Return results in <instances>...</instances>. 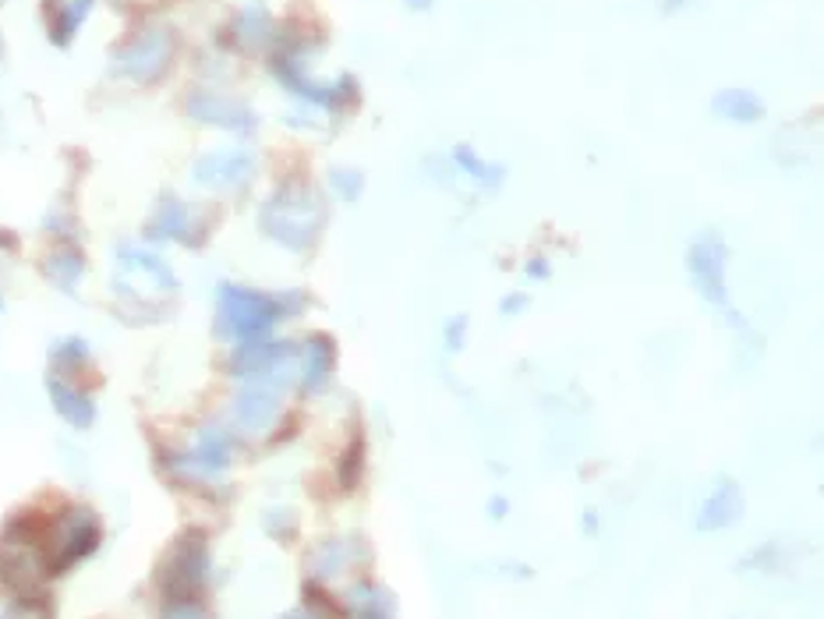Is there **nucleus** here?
Masks as SVG:
<instances>
[{
    "label": "nucleus",
    "instance_id": "obj_27",
    "mask_svg": "<svg viewBox=\"0 0 824 619\" xmlns=\"http://www.w3.org/2000/svg\"><path fill=\"white\" fill-rule=\"evenodd\" d=\"M442 337H447V351L456 354L464 347V337H467V315H453V319H447V329H442Z\"/></svg>",
    "mask_w": 824,
    "mask_h": 619
},
{
    "label": "nucleus",
    "instance_id": "obj_14",
    "mask_svg": "<svg viewBox=\"0 0 824 619\" xmlns=\"http://www.w3.org/2000/svg\"><path fill=\"white\" fill-rule=\"evenodd\" d=\"M188 110H192L195 121L205 124H216V128H227V132H251L256 128V117L248 114L245 106H237L230 100H219V97H192L188 100Z\"/></svg>",
    "mask_w": 824,
    "mask_h": 619
},
{
    "label": "nucleus",
    "instance_id": "obj_4",
    "mask_svg": "<svg viewBox=\"0 0 824 619\" xmlns=\"http://www.w3.org/2000/svg\"><path fill=\"white\" fill-rule=\"evenodd\" d=\"M687 269H690L697 294H701L708 305H715L729 323L743 326L733 301H729V291H725V241L719 234L704 230L701 237H697L687 251Z\"/></svg>",
    "mask_w": 824,
    "mask_h": 619
},
{
    "label": "nucleus",
    "instance_id": "obj_28",
    "mask_svg": "<svg viewBox=\"0 0 824 619\" xmlns=\"http://www.w3.org/2000/svg\"><path fill=\"white\" fill-rule=\"evenodd\" d=\"M503 315H517L520 308H528V297L524 294H510V297H503Z\"/></svg>",
    "mask_w": 824,
    "mask_h": 619
},
{
    "label": "nucleus",
    "instance_id": "obj_20",
    "mask_svg": "<svg viewBox=\"0 0 824 619\" xmlns=\"http://www.w3.org/2000/svg\"><path fill=\"white\" fill-rule=\"evenodd\" d=\"M82 273H86V259L78 256L75 248L54 251V256L46 259V277H50L54 288H60V291H75V283L82 280Z\"/></svg>",
    "mask_w": 824,
    "mask_h": 619
},
{
    "label": "nucleus",
    "instance_id": "obj_19",
    "mask_svg": "<svg viewBox=\"0 0 824 619\" xmlns=\"http://www.w3.org/2000/svg\"><path fill=\"white\" fill-rule=\"evenodd\" d=\"M332 361H337V351H332V340L329 337H308L305 344V369H301V375H305V393H319L323 383L329 379L332 372Z\"/></svg>",
    "mask_w": 824,
    "mask_h": 619
},
{
    "label": "nucleus",
    "instance_id": "obj_8",
    "mask_svg": "<svg viewBox=\"0 0 824 619\" xmlns=\"http://www.w3.org/2000/svg\"><path fill=\"white\" fill-rule=\"evenodd\" d=\"M230 457H234L230 432L219 425H210L199 432V442L192 450L173 460V468H178V474H184V479H216L219 471H227Z\"/></svg>",
    "mask_w": 824,
    "mask_h": 619
},
{
    "label": "nucleus",
    "instance_id": "obj_2",
    "mask_svg": "<svg viewBox=\"0 0 824 619\" xmlns=\"http://www.w3.org/2000/svg\"><path fill=\"white\" fill-rule=\"evenodd\" d=\"M326 224L323 202L308 184H283L280 192L262 205V230L273 237L276 245L291 251H305L315 245Z\"/></svg>",
    "mask_w": 824,
    "mask_h": 619
},
{
    "label": "nucleus",
    "instance_id": "obj_11",
    "mask_svg": "<svg viewBox=\"0 0 824 619\" xmlns=\"http://www.w3.org/2000/svg\"><path fill=\"white\" fill-rule=\"evenodd\" d=\"M354 560H361V563L372 560V552L361 538H326V542L312 545V552H308L312 581L326 584L332 577H340V574H347V566H354Z\"/></svg>",
    "mask_w": 824,
    "mask_h": 619
},
{
    "label": "nucleus",
    "instance_id": "obj_21",
    "mask_svg": "<svg viewBox=\"0 0 824 619\" xmlns=\"http://www.w3.org/2000/svg\"><path fill=\"white\" fill-rule=\"evenodd\" d=\"M453 164H456V170L461 173H467V178H474L482 188H496L499 181H503V167H493V164H485L478 153H474L471 146H456L453 153Z\"/></svg>",
    "mask_w": 824,
    "mask_h": 619
},
{
    "label": "nucleus",
    "instance_id": "obj_24",
    "mask_svg": "<svg viewBox=\"0 0 824 619\" xmlns=\"http://www.w3.org/2000/svg\"><path fill=\"white\" fill-rule=\"evenodd\" d=\"M329 184H332V192H337L340 199H358L361 195V188H364V178H361V170H343V167H337L329 173Z\"/></svg>",
    "mask_w": 824,
    "mask_h": 619
},
{
    "label": "nucleus",
    "instance_id": "obj_33",
    "mask_svg": "<svg viewBox=\"0 0 824 619\" xmlns=\"http://www.w3.org/2000/svg\"><path fill=\"white\" fill-rule=\"evenodd\" d=\"M687 4V0H669V4H665V11H676V8H684Z\"/></svg>",
    "mask_w": 824,
    "mask_h": 619
},
{
    "label": "nucleus",
    "instance_id": "obj_13",
    "mask_svg": "<svg viewBox=\"0 0 824 619\" xmlns=\"http://www.w3.org/2000/svg\"><path fill=\"white\" fill-rule=\"evenodd\" d=\"M149 237L156 241H181V245H199L202 227L195 224V210L181 199H163L156 216L149 220Z\"/></svg>",
    "mask_w": 824,
    "mask_h": 619
},
{
    "label": "nucleus",
    "instance_id": "obj_5",
    "mask_svg": "<svg viewBox=\"0 0 824 619\" xmlns=\"http://www.w3.org/2000/svg\"><path fill=\"white\" fill-rule=\"evenodd\" d=\"M117 291L135 301V305H149L156 294H173L178 291V277L173 269L142 248H121L117 256Z\"/></svg>",
    "mask_w": 824,
    "mask_h": 619
},
{
    "label": "nucleus",
    "instance_id": "obj_30",
    "mask_svg": "<svg viewBox=\"0 0 824 619\" xmlns=\"http://www.w3.org/2000/svg\"><path fill=\"white\" fill-rule=\"evenodd\" d=\"M552 269H549V262H542V259H534L531 266H528V277H549Z\"/></svg>",
    "mask_w": 824,
    "mask_h": 619
},
{
    "label": "nucleus",
    "instance_id": "obj_31",
    "mask_svg": "<svg viewBox=\"0 0 824 619\" xmlns=\"http://www.w3.org/2000/svg\"><path fill=\"white\" fill-rule=\"evenodd\" d=\"M283 619H323V616L315 612V609H308V606H305V609H297V612H287V616H283Z\"/></svg>",
    "mask_w": 824,
    "mask_h": 619
},
{
    "label": "nucleus",
    "instance_id": "obj_34",
    "mask_svg": "<svg viewBox=\"0 0 824 619\" xmlns=\"http://www.w3.org/2000/svg\"><path fill=\"white\" fill-rule=\"evenodd\" d=\"M407 4H410V8H418V11H421V8H429V0H407Z\"/></svg>",
    "mask_w": 824,
    "mask_h": 619
},
{
    "label": "nucleus",
    "instance_id": "obj_15",
    "mask_svg": "<svg viewBox=\"0 0 824 619\" xmlns=\"http://www.w3.org/2000/svg\"><path fill=\"white\" fill-rule=\"evenodd\" d=\"M50 401H54V410L60 418H65L68 425H75V428H89L92 421H97V404H92V396L89 393H82L78 386H71V383H65V379H50Z\"/></svg>",
    "mask_w": 824,
    "mask_h": 619
},
{
    "label": "nucleus",
    "instance_id": "obj_3",
    "mask_svg": "<svg viewBox=\"0 0 824 619\" xmlns=\"http://www.w3.org/2000/svg\"><path fill=\"white\" fill-rule=\"evenodd\" d=\"M205 574H210V549H205V534L202 531H184L173 549L167 552V560L160 566V592L167 601H188L202 595Z\"/></svg>",
    "mask_w": 824,
    "mask_h": 619
},
{
    "label": "nucleus",
    "instance_id": "obj_23",
    "mask_svg": "<svg viewBox=\"0 0 824 619\" xmlns=\"http://www.w3.org/2000/svg\"><path fill=\"white\" fill-rule=\"evenodd\" d=\"M340 488H358V482H361V474H364V439L358 436L351 447L343 450V457H340Z\"/></svg>",
    "mask_w": 824,
    "mask_h": 619
},
{
    "label": "nucleus",
    "instance_id": "obj_26",
    "mask_svg": "<svg viewBox=\"0 0 824 619\" xmlns=\"http://www.w3.org/2000/svg\"><path fill=\"white\" fill-rule=\"evenodd\" d=\"M163 619H213V612L199 598H188V601H167Z\"/></svg>",
    "mask_w": 824,
    "mask_h": 619
},
{
    "label": "nucleus",
    "instance_id": "obj_6",
    "mask_svg": "<svg viewBox=\"0 0 824 619\" xmlns=\"http://www.w3.org/2000/svg\"><path fill=\"white\" fill-rule=\"evenodd\" d=\"M46 538H50L46 566H50V574H60V570L86 560V555L100 545V520L92 517L86 506H71L65 517L46 528Z\"/></svg>",
    "mask_w": 824,
    "mask_h": 619
},
{
    "label": "nucleus",
    "instance_id": "obj_10",
    "mask_svg": "<svg viewBox=\"0 0 824 619\" xmlns=\"http://www.w3.org/2000/svg\"><path fill=\"white\" fill-rule=\"evenodd\" d=\"M280 390L283 383H276V379H251L234 401V421L241 425L245 432H262V428H269L280 415Z\"/></svg>",
    "mask_w": 824,
    "mask_h": 619
},
{
    "label": "nucleus",
    "instance_id": "obj_7",
    "mask_svg": "<svg viewBox=\"0 0 824 619\" xmlns=\"http://www.w3.org/2000/svg\"><path fill=\"white\" fill-rule=\"evenodd\" d=\"M170 54H173V36L167 29H149V33L135 36L124 46L117 68L124 75H132L135 82H153V78H160L167 71Z\"/></svg>",
    "mask_w": 824,
    "mask_h": 619
},
{
    "label": "nucleus",
    "instance_id": "obj_22",
    "mask_svg": "<svg viewBox=\"0 0 824 619\" xmlns=\"http://www.w3.org/2000/svg\"><path fill=\"white\" fill-rule=\"evenodd\" d=\"M50 361L57 372H78L86 369L89 361V344L82 337H68V340H57L54 351H50Z\"/></svg>",
    "mask_w": 824,
    "mask_h": 619
},
{
    "label": "nucleus",
    "instance_id": "obj_12",
    "mask_svg": "<svg viewBox=\"0 0 824 619\" xmlns=\"http://www.w3.org/2000/svg\"><path fill=\"white\" fill-rule=\"evenodd\" d=\"M743 510H747V503H743V492L733 479H722L715 488L708 492L701 510H697V524L693 528L701 534H711V531H725L733 528V524L743 517Z\"/></svg>",
    "mask_w": 824,
    "mask_h": 619
},
{
    "label": "nucleus",
    "instance_id": "obj_18",
    "mask_svg": "<svg viewBox=\"0 0 824 619\" xmlns=\"http://www.w3.org/2000/svg\"><path fill=\"white\" fill-rule=\"evenodd\" d=\"M711 110H715L719 117L733 121V124H754L765 117V103H760L757 92L750 89H722L715 100H711Z\"/></svg>",
    "mask_w": 824,
    "mask_h": 619
},
{
    "label": "nucleus",
    "instance_id": "obj_29",
    "mask_svg": "<svg viewBox=\"0 0 824 619\" xmlns=\"http://www.w3.org/2000/svg\"><path fill=\"white\" fill-rule=\"evenodd\" d=\"M506 510H510V503H506L503 496H493V499H488V517L503 520V517H506Z\"/></svg>",
    "mask_w": 824,
    "mask_h": 619
},
{
    "label": "nucleus",
    "instance_id": "obj_25",
    "mask_svg": "<svg viewBox=\"0 0 824 619\" xmlns=\"http://www.w3.org/2000/svg\"><path fill=\"white\" fill-rule=\"evenodd\" d=\"M262 524H266V531L276 538V542H291V538L297 534V520H294L291 510H269L262 517Z\"/></svg>",
    "mask_w": 824,
    "mask_h": 619
},
{
    "label": "nucleus",
    "instance_id": "obj_9",
    "mask_svg": "<svg viewBox=\"0 0 824 619\" xmlns=\"http://www.w3.org/2000/svg\"><path fill=\"white\" fill-rule=\"evenodd\" d=\"M251 173H256V156H251V149H245V146L216 149L195 164V181L202 188H213V192L241 188L251 181Z\"/></svg>",
    "mask_w": 824,
    "mask_h": 619
},
{
    "label": "nucleus",
    "instance_id": "obj_17",
    "mask_svg": "<svg viewBox=\"0 0 824 619\" xmlns=\"http://www.w3.org/2000/svg\"><path fill=\"white\" fill-rule=\"evenodd\" d=\"M92 0H50L46 4V19H50V40L57 46H68L78 33V25L89 19Z\"/></svg>",
    "mask_w": 824,
    "mask_h": 619
},
{
    "label": "nucleus",
    "instance_id": "obj_1",
    "mask_svg": "<svg viewBox=\"0 0 824 619\" xmlns=\"http://www.w3.org/2000/svg\"><path fill=\"white\" fill-rule=\"evenodd\" d=\"M291 315L287 297H273L237 283H219L216 291V333L230 344L266 340L273 337V326Z\"/></svg>",
    "mask_w": 824,
    "mask_h": 619
},
{
    "label": "nucleus",
    "instance_id": "obj_16",
    "mask_svg": "<svg viewBox=\"0 0 824 619\" xmlns=\"http://www.w3.org/2000/svg\"><path fill=\"white\" fill-rule=\"evenodd\" d=\"M347 609H351V619H396L393 595L375 581L351 584V592H347Z\"/></svg>",
    "mask_w": 824,
    "mask_h": 619
},
{
    "label": "nucleus",
    "instance_id": "obj_32",
    "mask_svg": "<svg viewBox=\"0 0 824 619\" xmlns=\"http://www.w3.org/2000/svg\"><path fill=\"white\" fill-rule=\"evenodd\" d=\"M584 531H588V534H595V531H598V514H595V510L584 514Z\"/></svg>",
    "mask_w": 824,
    "mask_h": 619
}]
</instances>
